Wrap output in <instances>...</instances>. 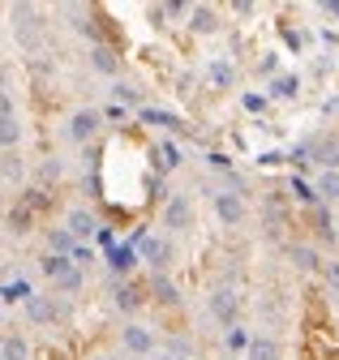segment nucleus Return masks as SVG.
<instances>
[{"label": "nucleus", "mask_w": 339, "mask_h": 360, "mask_svg": "<svg viewBox=\"0 0 339 360\" xmlns=\"http://www.w3.org/2000/svg\"><path fill=\"white\" fill-rule=\"evenodd\" d=\"M296 163H318V172H339V133H322L292 150Z\"/></svg>", "instance_id": "nucleus-1"}, {"label": "nucleus", "mask_w": 339, "mask_h": 360, "mask_svg": "<svg viewBox=\"0 0 339 360\" xmlns=\"http://www.w3.org/2000/svg\"><path fill=\"white\" fill-rule=\"evenodd\" d=\"M206 313H210V322H219V326H236V318H241V296L232 292V288H215L206 296Z\"/></svg>", "instance_id": "nucleus-2"}, {"label": "nucleus", "mask_w": 339, "mask_h": 360, "mask_svg": "<svg viewBox=\"0 0 339 360\" xmlns=\"http://www.w3.org/2000/svg\"><path fill=\"white\" fill-rule=\"evenodd\" d=\"M163 228L167 232L193 228V202H189V193H172V198H167V206H163Z\"/></svg>", "instance_id": "nucleus-3"}, {"label": "nucleus", "mask_w": 339, "mask_h": 360, "mask_svg": "<svg viewBox=\"0 0 339 360\" xmlns=\"http://www.w3.org/2000/svg\"><path fill=\"white\" fill-rule=\"evenodd\" d=\"M215 214H219V223H224V228H241V223H245V214H249V206H245V198H241V193H232V189H219V193H215Z\"/></svg>", "instance_id": "nucleus-4"}, {"label": "nucleus", "mask_w": 339, "mask_h": 360, "mask_svg": "<svg viewBox=\"0 0 339 360\" xmlns=\"http://www.w3.org/2000/svg\"><path fill=\"white\" fill-rule=\"evenodd\" d=\"M120 347L129 356H151L155 352V335L142 322H129V326H120Z\"/></svg>", "instance_id": "nucleus-5"}, {"label": "nucleus", "mask_w": 339, "mask_h": 360, "mask_svg": "<svg viewBox=\"0 0 339 360\" xmlns=\"http://www.w3.org/2000/svg\"><path fill=\"white\" fill-rule=\"evenodd\" d=\"M99 120H103L99 112H91V108H77V112L69 116V129H65V133H69V142H91L95 133H99Z\"/></svg>", "instance_id": "nucleus-6"}, {"label": "nucleus", "mask_w": 339, "mask_h": 360, "mask_svg": "<svg viewBox=\"0 0 339 360\" xmlns=\"http://www.w3.org/2000/svg\"><path fill=\"white\" fill-rule=\"evenodd\" d=\"M65 228H69L77 240H87V236H99V232H103V228H99V219H95L87 206H73V210L65 214Z\"/></svg>", "instance_id": "nucleus-7"}, {"label": "nucleus", "mask_w": 339, "mask_h": 360, "mask_svg": "<svg viewBox=\"0 0 339 360\" xmlns=\"http://www.w3.org/2000/svg\"><path fill=\"white\" fill-rule=\"evenodd\" d=\"M26 318H30V322H39V326H52L56 318H65V304H60V300H52V296H34V300L26 304Z\"/></svg>", "instance_id": "nucleus-8"}, {"label": "nucleus", "mask_w": 339, "mask_h": 360, "mask_svg": "<svg viewBox=\"0 0 339 360\" xmlns=\"http://www.w3.org/2000/svg\"><path fill=\"white\" fill-rule=\"evenodd\" d=\"M39 270L56 283V288H65L69 279H73V270H77V262L73 257H60V253H44V262H39Z\"/></svg>", "instance_id": "nucleus-9"}, {"label": "nucleus", "mask_w": 339, "mask_h": 360, "mask_svg": "<svg viewBox=\"0 0 339 360\" xmlns=\"http://www.w3.org/2000/svg\"><path fill=\"white\" fill-rule=\"evenodd\" d=\"M219 9H210V5H193L189 9V30L193 34H219Z\"/></svg>", "instance_id": "nucleus-10"}, {"label": "nucleus", "mask_w": 339, "mask_h": 360, "mask_svg": "<svg viewBox=\"0 0 339 360\" xmlns=\"http://www.w3.org/2000/svg\"><path fill=\"white\" fill-rule=\"evenodd\" d=\"M288 257H292V266L301 270V275H314V270H322L326 262L318 257V249L314 245H288Z\"/></svg>", "instance_id": "nucleus-11"}, {"label": "nucleus", "mask_w": 339, "mask_h": 360, "mask_svg": "<svg viewBox=\"0 0 339 360\" xmlns=\"http://www.w3.org/2000/svg\"><path fill=\"white\" fill-rule=\"evenodd\" d=\"M138 253L155 266V275H163L167 266V240H151V236H138Z\"/></svg>", "instance_id": "nucleus-12"}, {"label": "nucleus", "mask_w": 339, "mask_h": 360, "mask_svg": "<svg viewBox=\"0 0 339 360\" xmlns=\"http://www.w3.org/2000/svg\"><path fill=\"white\" fill-rule=\"evenodd\" d=\"M91 69H95V73H103V77H116V73H120V60H116V52L108 48V43L91 48Z\"/></svg>", "instance_id": "nucleus-13"}, {"label": "nucleus", "mask_w": 339, "mask_h": 360, "mask_svg": "<svg viewBox=\"0 0 339 360\" xmlns=\"http://www.w3.org/2000/svg\"><path fill=\"white\" fill-rule=\"evenodd\" d=\"M279 356H283V347H279L275 335H253V343H249V360H279Z\"/></svg>", "instance_id": "nucleus-14"}, {"label": "nucleus", "mask_w": 339, "mask_h": 360, "mask_svg": "<svg viewBox=\"0 0 339 360\" xmlns=\"http://www.w3.org/2000/svg\"><path fill=\"white\" fill-rule=\"evenodd\" d=\"M108 266H112V275H129V270L138 266V249L134 245H116L108 253Z\"/></svg>", "instance_id": "nucleus-15"}, {"label": "nucleus", "mask_w": 339, "mask_h": 360, "mask_svg": "<svg viewBox=\"0 0 339 360\" xmlns=\"http://www.w3.org/2000/svg\"><path fill=\"white\" fill-rule=\"evenodd\" d=\"M0 360H30V347L18 330H9L5 339H0Z\"/></svg>", "instance_id": "nucleus-16"}, {"label": "nucleus", "mask_w": 339, "mask_h": 360, "mask_svg": "<svg viewBox=\"0 0 339 360\" xmlns=\"http://www.w3.org/2000/svg\"><path fill=\"white\" fill-rule=\"evenodd\" d=\"M18 138H22V124H18V116H13V112H0V146H5V150L13 155Z\"/></svg>", "instance_id": "nucleus-17"}, {"label": "nucleus", "mask_w": 339, "mask_h": 360, "mask_svg": "<svg viewBox=\"0 0 339 360\" xmlns=\"http://www.w3.org/2000/svg\"><path fill=\"white\" fill-rule=\"evenodd\" d=\"M314 189H318L322 206L339 202V172H318V180H314Z\"/></svg>", "instance_id": "nucleus-18"}, {"label": "nucleus", "mask_w": 339, "mask_h": 360, "mask_svg": "<svg viewBox=\"0 0 339 360\" xmlns=\"http://www.w3.org/2000/svg\"><path fill=\"white\" fill-rule=\"evenodd\" d=\"M142 120H146V124H159V129H172V133H185V120H181V116L159 112V108H142Z\"/></svg>", "instance_id": "nucleus-19"}, {"label": "nucleus", "mask_w": 339, "mask_h": 360, "mask_svg": "<svg viewBox=\"0 0 339 360\" xmlns=\"http://www.w3.org/2000/svg\"><path fill=\"white\" fill-rule=\"evenodd\" d=\"M151 292H155L159 304H181V292H177V283L167 279V275H155V279H151Z\"/></svg>", "instance_id": "nucleus-20"}, {"label": "nucleus", "mask_w": 339, "mask_h": 360, "mask_svg": "<svg viewBox=\"0 0 339 360\" xmlns=\"http://www.w3.org/2000/svg\"><path fill=\"white\" fill-rule=\"evenodd\" d=\"M271 95L275 99H296V95H301V77H296V73H279L271 82Z\"/></svg>", "instance_id": "nucleus-21"}, {"label": "nucleus", "mask_w": 339, "mask_h": 360, "mask_svg": "<svg viewBox=\"0 0 339 360\" xmlns=\"http://www.w3.org/2000/svg\"><path fill=\"white\" fill-rule=\"evenodd\" d=\"M18 300H22V304H30V300H34V292H30V283H26V279H9V283H5V304L13 309Z\"/></svg>", "instance_id": "nucleus-22"}, {"label": "nucleus", "mask_w": 339, "mask_h": 360, "mask_svg": "<svg viewBox=\"0 0 339 360\" xmlns=\"http://www.w3.org/2000/svg\"><path fill=\"white\" fill-rule=\"evenodd\" d=\"M210 82L228 90V86L236 82V69H232V60H210Z\"/></svg>", "instance_id": "nucleus-23"}, {"label": "nucleus", "mask_w": 339, "mask_h": 360, "mask_svg": "<svg viewBox=\"0 0 339 360\" xmlns=\"http://www.w3.org/2000/svg\"><path fill=\"white\" fill-rule=\"evenodd\" d=\"M112 296H116V309H120V313H134V309L142 304V296H138L134 288H112Z\"/></svg>", "instance_id": "nucleus-24"}, {"label": "nucleus", "mask_w": 339, "mask_h": 360, "mask_svg": "<svg viewBox=\"0 0 339 360\" xmlns=\"http://www.w3.org/2000/svg\"><path fill=\"white\" fill-rule=\"evenodd\" d=\"M112 99L116 103H142V95H138L134 82H112Z\"/></svg>", "instance_id": "nucleus-25"}, {"label": "nucleus", "mask_w": 339, "mask_h": 360, "mask_svg": "<svg viewBox=\"0 0 339 360\" xmlns=\"http://www.w3.org/2000/svg\"><path fill=\"white\" fill-rule=\"evenodd\" d=\"M322 279H326V292H335V296H339V257H326Z\"/></svg>", "instance_id": "nucleus-26"}, {"label": "nucleus", "mask_w": 339, "mask_h": 360, "mask_svg": "<svg viewBox=\"0 0 339 360\" xmlns=\"http://www.w3.org/2000/svg\"><path fill=\"white\" fill-rule=\"evenodd\" d=\"M5 223H9V232H18V236H22V232H26V223H30V210H26V206H22V210H9V214H5Z\"/></svg>", "instance_id": "nucleus-27"}, {"label": "nucleus", "mask_w": 339, "mask_h": 360, "mask_svg": "<svg viewBox=\"0 0 339 360\" xmlns=\"http://www.w3.org/2000/svg\"><path fill=\"white\" fill-rule=\"evenodd\" d=\"M22 176H26L22 159H18V155H9V159H5V185H13V180H22Z\"/></svg>", "instance_id": "nucleus-28"}, {"label": "nucleus", "mask_w": 339, "mask_h": 360, "mask_svg": "<svg viewBox=\"0 0 339 360\" xmlns=\"http://www.w3.org/2000/svg\"><path fill=\"white\" fill-rule=\"evenodd\" d=\"M65 172V163L60 159H48V163H39V180H56Z\"/></svg>", "instance_id": "nucleus-29"}, {"label": "nucleus", "mask_w": 339, "mask_h": 360, "mask_svg": "<svg viewBox=\"0 0 339 360\" xmlns=\"http://www.w3.org/2000/svg\"><path fill=\"white\" fill-rule=\"evenodd\" d=\"M163 167H181V146L177 142H163Z\"/></svg>", "instance_id": "nucleus-30"}, {"label": "nucleus", "mask_w": 339, "mask_h": 360, "mask_svg": "<svg viewBox=\"0 0 339 360\" xmlns=\"http://www.w3.org/2000/svg\"><path fill=\"white\" fill-rule=\"evenodd\" d=\"M249 343H253V335H245L241 326H232V335H228V347H236V352L245 347V352H249Z\"/></svg>", "instance_id": "nucleus-31"}, {"label": "nucleus", "mask_w": 339, "mask_h": 360, "mask_svg": "<svg viewBox=\"0 0 339 360\" xmlns=\"http://www.w3.org/2000/svg\"><path fill=\"white\" fill-rule=\"evenodd\" d=\"M189 9H193V5H185V0H172V5H163V13H167V18H185Z\"/></svg>", "instance_id": "nucleus-32"}, {"label": "nucleus", "mask_w": 339, "mask_h": 360, "mask_svg": "<svg viewBox=\"0 0 339 360\" xmlns=\"http://www.w3.org/2000/svg\"><path fill=\"white\" fill-rule=\"evenodd\" d=\"M206 163L215 167V172H224V176H228V155H219V150H210V155H206Z\"/></svg>", "instance_id": "nucleus-33"}, {"label": "nucleus", "mask_w": 339, "mask_h": 360, "mask_svg": "<svg viewBox=\"0 0 339 360\" xmlns=\"http://www.w3.org/2000/svg\"><path fill=\"white\" fill-rule=\"evenodd\" d=\"M245 108H249V112H262L267 99H262V95H245Z\"/></svg>", "instance_id": "nucleus-34"}, {"label": "nucleus", "mask_w": 339, "mask_h": 360, "mask_svg": "<svg viewBox=\"0 0 339 360\" xmlns=\"http://www.w3.org/2000/svg\"><path fill=\"white\" fill-rule=\"evenodd\" d=\"M73 262H77V266H82V262H95V253H91L87 245H77V249H73Z\"/></svg>", "instance_id": "nucleus-35"}, {"label": "nucleus", "mask_w": 339, "mask_h": 360, "mask_svg": "<svg viewBox=\"0 0 339 360\" xmlns=\"http://www.w3.org/2000/svg\"><path fill=\"white\" fill-rule=\"evenodd\" d=\"M275 69H279V56H275V52H267V56H262V73H275Z\"/></svg>", "instance_id": "nucleus-36"}, {"label": "nucleus", "mask_w": 339, "mask_h": 360, "mask_svg": "<svg viewBox=\"0 0 339 360\" xmlns=\"http://www.w3.org/2000/svg\"><path fill=\"white\" fill-rule=\"evenodd\" d=\"M318 9H322V13H331V18H339V0H322Z\"/></svg>", "instance_id": "nucleus-37"}, {"label": "nucleus", "mask_w": 339, "mask_h": 360, "mask_svg": "<svg viewBox=\"0 0 339 360\" xmlns=\"http://www.w3.org/2000/svg\"><path fill=\"white\" fill-rule=\"evenodd\" d=\"M322 112H326V116H335V112H339V99H331V103H322Z\"/></svg>", "instance_id": "nucleus-38"}, {"label": "nucleus", "mask_w": 339, "mask_h": 360, "mask_svg": "<svg viewBox=\"0 0 339 360\" xmlns=\"http://www.w3.org/2000/svg\"><path fill=\"white\" fill-rule=\"evenodd\" d=\"M155 360H177V356H167V352H159V356H155Z\"/></svg>", "instance_id": "nucleus-39"}, {"label": "nucleus", "mask_w": 339, "mask_h": 360, "mask_svg": "<svg viewBox=\"0 0 339 360\" xmlns=\"http://www.w3.org/2000/svg\"><path fill=\"white\" fill-rule=\"evenodd\" d=\"M95 360H120V356H95Z\"/></svg>", "instance_id": "nucleus-40"}]
</instances>
